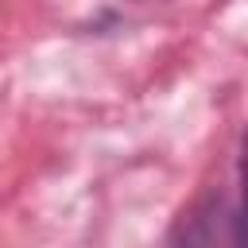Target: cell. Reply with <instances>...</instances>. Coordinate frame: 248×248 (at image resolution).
<instances>
[{
    "label": "cell",
    "mask_w": 248,
    "mask_h": 248,
    "mask_svg": "<svg viewBox=\"0 0 248 248\" xmlns=\"http://www.w3.org/2000/svg\"><path fill=\"white\" fill-rule=\"evenodd\" d=\"M240 186H244V202H240V213H236L232 248H248V132H244V147H240Z\"/></svg>",
    "instance_id": "6da1fadb"
}]
</instances>
